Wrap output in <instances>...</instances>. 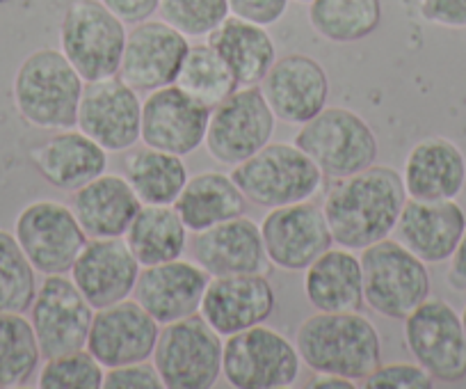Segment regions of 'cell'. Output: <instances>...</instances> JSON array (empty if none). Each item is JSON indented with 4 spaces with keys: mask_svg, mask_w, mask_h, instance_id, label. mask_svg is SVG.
Here are the masks:
<instances>
[{
    "mask_svg": "<svg viewBox=\"0 0 466 389\" xmlns=\"http://www.w3.org/2000/svg\"><path fill=\"white\" fill-rule=\"evenodd\" d=\"M464 227L466 213L455 200L423 202L407 198L393 234L420 261L443 263L455 252Z\"/></svg>",
    "mask_w": 466,
    "mask_h": 389,
    "instance_id": "24",
    "label": "cell"
},
{
    "mask_svg": "<svg viewBox=\"0 0 466 389\" xmlns=\"http://www.w3.org/2000/svg\"><path fill=\"white\" fill-rule=\"evenodd\" d=\"M369 389H432L434 378L419 364V362H393L380 364L369 378L364 380Z\"/></svg>",
    "mask_w": 466,
    "mask_h": 389,
    "instance_id": "39",
    "label": "cell"
},
{
    "mask_svg": "<svg viewBox=\"0 0 466 389\" xmlns=\"http://www.w3.org/2000/svg\"><path fill=\"white\" fill-rule=\"evenodd\" d=\"M76 128L98 142L107 154L133 149L142 131L140 92L119 76L85 83Z\"/></svg>",
    "mask_w": 466,
    "mask_h": 389,
    "instance_id": "14",
    "label": "cell"
},
{
    "mask_svg": "<svg viewBox=\"0 0 466 389\" xmlns=\"http://www.w3.org/2000/svg\"><path fill=\"white\" fill-rule=\"evenodd\" d=\"M160 323L133 298L94 312L87 351L103 369L151 360Z\"/></svg>",
    "mask_w": 466,
    "mask_h": 389,
    "instance_id": "18",
    "label": "cell"
},
{
    "mask_svg": "<svg viewBox=\"0 0 466 389\" xmlns=\"http://www.w3.org/2000/svg\"><path fill=\"white\" fill-rule=\"evenodd\" d=\"M304 272V296L316 312H360L364 305L361 259L352 250L329 248Z\"/></svg>",
    "mask_w": 466,
    "mask_h": 389,
    "instance_id": "28",
    "label": "cell"
},
{
    "mask_svg": "<svg viewBox=\"0 0 466 389\" xmlns=\"http://www.w3.org/2000/svg\"><path fill=\"white\" fill-rule=\"evenodd\" d=\"M163 380H160L158 371H156L154 362H133V364L115 366V369H106V378H103V389H160Z\"/></svg>",
    "mask_w": 466,
    "mask_h": 389,
    "instance_id": "40",
    "label": "cell"
},
{
    "mask_svg": "<svg viewBox=\"0 0 466 389\" xmlns=\"http://www.w3.org/2000/svg\"><path fill=\"white\" fill-rule=\"evenodd\" d=\"M127 24L101 0H74L60 24V51L85 83L116 76L127 46Z\"/></svg>",
    "mask_w": 466,
    "mask_h": 389,
    "instance_id": "7",
    "label": "cell"
},
{
    "mask_svg": "<svg viewBox=\"0 0 466 389\" xmlns=\"http://www.w3.org/2000/svg\"><path fill=\"white\" fill-rule=\"evenodd\" d=\"M174 85H178L183 92L190 94L192 99H197L199 104L208 106L210 110L240 87L227 62L208 42L187 48Z\"/></svg>",
    "mask_w": 466,
    "mask_h": 389,
    "instance_id": "34",
    "label": "cell"
},
{
    "mask_svg": "<svg viewBox=\"0 0 466 389\" xmlns=\"http://www.w3.org/2000/svg\"><path fill=\"white\" fill-rule=\"evenodd\" d=\"M258 227L268 261L279 271H307L334 245L325 211L311 200L270 209Z\"/></svg>",
    "mask_w": 466,
    "mask_h": 389,
    "instance_id": "15",
    "label": "cell"
},
{
    "mask_svg": "<svg viewBox=\"0 0 466 389\" xmlns=\"http://www.w3.org/2000/svg\"><path fill=\"white\" fill-rule=\"evenodd\" d=\"M174 209L186 222L187 231H204L208 227L227 222L231 218L245 216L248 198L233 181L231 174L224 172H199L187 177L181 195L174 202Z\"/></svg>",
    "mask_w": 466,
    "mask_h": 389,
    "instance_id": "30",
    "label": "cell"
},
{
    "mask_svg": "<svg viewBox=\"0 0 466 389\" xmlns=\"http://www.w3.org/2000/svg\"><path fill=\"white\" fill-rule=\"evenodd\" d=\"M208 282L210 275L199 263L174 259L156 266H142L131 298L160 325H167L199 314Z\"/></svg>",
    "mask_w": 466,
    "mask_h": 389,
    "instance_id": "22",
    "label": "cell"
},
{
    "mask_svg": "<svg viewBox=\"0 0 466 389\" xmlns=\"http://www.w3.org/2000/svg\"><path fill=\"white\" fill-rule=\"evenodd\" d=\"M187 168L183 156L169 151L142 147L124 159V179L142 204H174L187 181Z\"/></svg>",
    "mask_w": 466,
    "mask_h": 389,
    "instance_id": "32",
    "label": "cell"
},
{
    "mask_svg": "<svg viewBox=\"0 0 466 389\" xmlns=\"http://www.w3.org/2000/svg\"><path fill=\"white\" fill-rule=\"evenodd\" d=\"M405 346L434 378L457 384L466 378V333L461 316L441 298H428L402 321Z\"/></svg>",
    "mask_w": 466,
    "mask_h": 389,
    "instance_id": "11",
    "label": "cell"
},
{
    "mask_svg": "<svg viewBox=\"0 0 466 389\" xmlns=\"http://www.w3.org/2000/svg\"><path fill=\"white\" fill-rule=\"evenodd\" d=\"M275 305V289L266 272L224 275L210 277L199 314L219 337H231L266 323Z\"/></svg>",
    "mask_w": 466,
    "mask_h": 389,
    "instance_id": "20",
    "label": "cell"
},
{
    "mask_svg": "<svg viewBox=\"0 0 466 389\" xmlns=\"http://www.w3.org/2000/svg\"><path fill=\"white\" fill-rule=\"evenodd\" d=\"M30 160L57 190H78L107 168V151L80 128H62L30 151Z\"/></svg>",
    "mask_w": 466,
    "mask_h": 389,
    "instance_id": "26",
    "label": "cell"
},
{
    "mask_svg": "<svg viewBox=\"0 0 466 389\" xmlns=\"http://www.w3.org/2000/svg\"><path fill=\"white\" fill-rule=\"evenodd\" d=\"M3 3H7V0H0V5H3Z\"/></svg>",
    "mask_w": 466,
    "mask_h": 389,
    "instance_id": "48",
    "label": "cell"
},
{
    "mask_svg": "<svg viewBox=\"0 0 466 389\" xmlns=\"http://www.w3.org/2000/svg\"><path fill=\"white\" fill-rule=\"evenodd\" d=\"M275 127L277 118L261 87H238L210 110L204 145L218 163L236 168L272 142Z\"/></svg>",
    "mask_w": 466,
    "mask_h": 389,
    "instance_id": "10",
    "label": "cell"
},
{
    "mask_svg": "<svg viewBox=\"0 0 466 389\" xmlns=\"http://www.w3.org/2000/svg\"><path fill=\"white\" fill-rule=\"evenodd\" d=\"M295 3H311V0H295Z\"/></svg>",
    "mask_w": 466,
    "mask_h": 389,
    "instance_id": "47",
    "label": "cell"
},
{
    "mask_svg": "<svg viewBox=\"0 0 466 389\" xmlns=\"http://www.w3.org/2000/svg\"><path fill=\"white\" fill-rule=\"evenodd\" d=\"M190 42L169 24L160 21H142L133 26L127 35L122 65L116 76L136 92H154V89L174 85L178 69L183 65Z\"/></svg>",
    "mask_w": 466,
    "mask_h": 389,
    "instance_id": "17",
    "label": "cell"
},
{
    "mask_svg": "<svg viewBox=\"0 0 466 389\" xmlns=\"http://www.w3.org/2000/svg\"><path fill=\"white\" fill-rule=\"evenodd\" d=\"M71 209L87 239H122L142 202L127 179L103 172L74 190Z\"/></svg>",
    "mask_w": 466,
    "mask_h": 389,
    "instance_id": "27",
    "label": "cell"
},
{
    "mask_svg": "<svg viewBox=\"0 0 466 389\" xmlns=\"http://www.w3.org/2000/svg\"><path fill=\"white\" fill-rule=\"evenodd\" d=\"M101 3L127 26H136L151 19L160 5V0H101Z\"/></svg>",
    "mask_w": 466,
    "mask_h": 389,
    "instance_id": "43",
    "label": "cell"
},
{
    "mask_svg": "<svg viewBox=\"0 0 466 389\" xmlns=\"http://www.w3.org/2000/svg\"><path fill=\"white\" fill-rule=\"evenodd\" d=\"M420 16L443 28H466V0H420Z\"/></svg>",
    "mask_w": 466,
    "mask_h": 389,
    "instance_id": "42",
    "label": "cell"
},
{
    "mask_svg": "<svg viewBox=\"0 0 466 389\" xmlns=\"http://www.w3.org/2000/svg\"><path fill=\"white\" fill-rule=\"evenodd\" d=\"M231 15L258 26H275L289 10V0H228Z\"/></svg>",
    "mask_w": 466,
    "mask_h": 389,
    "instance_id": "41",
    "label": "cell"
},
{
    "mask_svg": "<svg viewBox=\"0 0 466 389\" xmlns=\"http://www.w3.org/2000/svg\"><path fill=\"white\" fill-rule=\"evenodd\" d=\"M361 275L364 305L384 319L405 321L430 298L428 263L391 236L361 250Z\"/></svg>",
    "mask_w": 466,
    "mask_h": 389,
    "instance_id": "5",
    "label": "cell"
},
{
    "mask_svg": "<svg viewBox=\"0 0 466 389\" xmlns=\"http://www.w3.org/2000/svg\"><path fill=\"white\" fill-rule=\"evenodd\" d=\"M405 202L402 174L389 165H370L350 177L331 179L322 211L336 245L364 250L393 234Z\"/></svg>",
    "mask_w": 466,
    "mask_h": 389,
    "instance_id": "1",
    "label": "cell"
},
{
    "mask_svg": "<svg viewBox=\"0 0 466 389\" xmlns=\"http://www.w3.org/2000/svg\"><path fill=\"white\" fill-rule=\"evenodd\" d=\"M37 289V271L16 236L0 230V312H30Z\"/></svg>",
    "mask_w": 466,
    "mask_h": 389,
    "instance_id": "36",
    "label": "cell"
},
{
    "mask_svg": "<svg viewBox=\"0 0 466 389\" xmlns=\"http://www.w3.org/2000/svg\"><path fill=\"white\" fill-rule=\"evenodd\" d=\"M299 360L316 374L366 380L382 364V337L361 312H316L295 333Z\"/></svg>",
    "mask_w": 466,
    "mask_h": 389,
    "instance_id": "2",
    "label": "cell"
},
{
    "mask_svg": "<svg viewBox=\"0 0 466 389\" xmlns=\"http://www.w3.org/2000/svg\"><path fill=\"white\" fill-rule=\"evenodd\" d=\"M258 87L275 118L293 127H302L322 113L329 99V76L325 67L302 53L277 57Z\"/></svg>",
    "mask_w": 466,
    "mask_h": 389,
    "instance_id": "19",
    "label": "cell"
},
{
    "mask_svg": "<svg viewBox=\"0 0 466 389\" xmlns=\"http://www.w3.org/2000/svg\"><path fill=\"white\" fill-rule=\"evenodd\" d=\"M295 145L318 165L327 179L361 172L378 160V136L361 115L350 108H325L302 124Z\"/></svg>",
    "mask_w": 466,
    "mask_h": 389,
    "instance_id": "6",
    "label": "cell"
},
{
    "mask_svg": "<svg viewBox=\"0 0 466 389\" xmlns=\"http://www.w3.org/2000/svg\"><path fill=\"white\" fill-rule=\"evenodd\" d=\"M402 183L407 198L411 200H423V202L457 200L466 186L464 154L448 138H423L407 154Z\"/></svg>",
    "mask_w": 466,
    "mask_h": 389,
    "instance_id": "25",
    "label": "cell"
},
{
    "mask_svg": "<svg viewBox=\"0 0 466 389\" xmlns=\"http://www.w3.org/2000/svg\"><path fill=\"white\" fill-rule=\"evenodd\" d=\"M15 236L33 268L42 275H69L87 234L74 209L56 200H37L21 209Z\"/></svg>",
    "mask_w": 466,
    "mask_h": 389,
    "instance_id": "12",
    "label": "cell"
},
{
    "mask_svg": "<svg viewBox=\"0 0 466 389\" xmlns=\"http://www.w3.org/2000/svg\"><path fill=\"white\" fill-rule=\"evenodd\" d=\"M106 369L87 351L65 353L48 357L37 375V387L42 389H103Z\"/></svg>",
    "mask_w": 466,
    "mask_h": 389,
    "instance_id": "37",
    "label": "cell"
},
{
    "mask_svg": "<svg viewBox=\"0 0 466 389\" xmlns=\"http://www.w3.org/2000/svg\"><path fill=\"white\" fill-rule=\"evenodd\" d=\"M382 21L380 0H311L309 24L320 37L334 44L361 42Z\"/></svg>",
    "mask_w": 466,
    "mask_h": 389,
    "instance_id": "33",
    "label": "cell"
},
{
    "mask_svg": "<svg viewBox=\"0 0 466 389\" xmlns=\"http://www.w3.org/2000/svg\"><path fill=\"white\" fill-rule=\"evenodd\" d=\"M142 266L122 239H87L69 277L94 310H103L133 296Z\"/></svg>",
    "mask_w": 466,
    "mask_h": 389,
    "instance_id": "21",
    "label": "cell"
},
{
    "mask_svg": "<svg viewBox=\"0 0 466 389\" xmlns=\"http://www.w3.org/2000/svg\"><path fill=\"white\" fill-rule=\"evenodd\" d=\"M224 337L195 314L160 328L154 348L156 371L167 389H210L222 375Z\"/></svg>",
    "mask_w": 466,
    "mask_h": 389,
    "instance_id": "8",
    "label": "cell"
},
{
    "mask_svg": "<svg viewBox=\"0 0 466 389\" xmlns=\"http://www.w3.org/2000/svg\"><path fill=\"white\" fill-rule=\"evenodd\" d=\"M299 353L289 337L268 325L224 337L222 375L236 389H286L299 378Z\"/></svg>",
    "mask_w": 466,
    "mask_h": 389,
    "instance_id": "9",
    "label": "cell"
},
{
    "mask_svg": "<svg viewBox=\"0 0 466 389\" xmlns=\"http://www.w3.org/2000/svg\"><path fill=\"white\" fill-rule=\"evenodd\" d=\"M210 108L192 99L178 85H165L142 101V145L187 156L204 145Z\"/></svg>",
    "mask_w": 466,
    "mask_h": 389,
    "instance_id": "16",
    "label": "cell"
},
{
    "mask_svg": "<svg viewBox=\"0 0 466 389\" xmlns=\"http://www.w3.org/2000/svg\"><path fill=\"white\" fill-rule=\"evenodd\" d=\"M160 19L187 39L208 37L228 15V0H160Z\"/></svg>",
    "mask_w": 466,
    "mask_h": 389,
    "instance_id": "38",
    "label": "cell"
},
{
    "mask_svg": "<svg viewBox=\"0 0 466 389\" xmlns=\"http://www.w3.org/2000/svg\"><path fill=\"white\" fill-rule=\"evenodd\" d=\"M94 307L66 275H44L30 307V323L44 360L87 348Z\"/></svg>",
    "mask_w": 466,
    "mask_h": 389,
    "instance_id": "13",
    "label": "cell"
},
{
    "mask_svg": "<svg viewBox=\"0 0 466 389\" xmlns=\"http://www.w3.org/2000/svg\"><path fill=\"white\" fill-rule=\"evenodd\" d=\"M140 266L181 259L187 245V227L174 204H142L131 227L124 234Z\"/></svg>",
    "mask_w": 466,
    "mask_h": 389,
    "instance_id": "31",
    "label": "cell"
},
{
    "mask_svg": "<svg viewBox=\"0 0 466 389\" xmlns=\"http://www.w3.org/2000/svg\"><path fill=\"white\" fill-rule=\"evenodd\" d=\"M85 80L65 53L56 48L33 51L19 65L12 83L16 113L44 131L74 128Z\"/></svg>",
    "mask_w": 466,
    "mask_h": 389,
    "instance_id": "3",
    "label": "cell"
},
{
    "mask_svg": "<svg viewBox=\"0 0 466 389\" xmlns=\"http://www.w3.org/2000/svg\"><path fill=\"white\" fill-rule=\"evenodd\" d=\"M206 39L222 56L240 87L261 85L277 60L275 39L270 37L266 26L236 15H228Z\"/></svg>",
    "mask_w": 466,
    "mask_h": 389,
    "instance_id": "29",
    "label": "cell"
},
{
    "mask_svg": "<svg viewBox=\"0 0 466 389\" xmlns=\"http://www.w3.org/2000/svg\"><path fill=\"white\" fill-rule=\"evenodd\" d=\"M360 383H355V380L350 378H343V375H334V374H316V378L309 383V387L313 389H325V387H336V389H352L357 387Z\"/></svg>",
    "mask_w": 466,
    "mask_h": 389,
    "instance_id": "45",
    "label": "cell"
},
{
    "mask_svg": "<svg viewBox=\"0 0 466 389\" xmlns=\"http://www.w3.org/2000/svg\"><path fill=\"white\" fill-rule=\"evenodd\" d=\"M231 177L248 202L268 211L307 202L320 192L325 181V174L295 142H268L252 159L236 165Z\"/></svg>",
    "mask_w": 466,
    "mask_h": 389,
    "instance_id": "4",
    "label": "cell"
},
{
    "mask_svg": "<svg viewBox=\"0 0 466 389\" xmlns=\"http://www.w3.org/2000/svg\"><path fill=\"white\" fill-rule=\"evenodd\" d=\"M448 261H451V268H448V282H451V286L457 291H466V227L455 252H452V257Z\"/></svg>",
    "mask_w": 466,
    "mask_h": 389,
    "instance_id": "44",
    "label": "cell"
},
{
    "mask_svg": "<svg viewBox=\"0 0 466 389\" xmlns=\"http://www.w3.org/2000/svg\"><path fill=\"white\" fill-rule=\"evenodd\" d=\"M42 362L33 323L19 312H0V389L24 387Z\"/></svg>",
    "mask_w": 466,
    "mask_h": 389,
    "instance_id": "35",
    "label": "cell"
},
{
    "mask_svg": "<svg viewBox=\"0 0 466 389\" xmlns=\"http://www.w3.org/2000/svg\"><path fill=\"white\" fill-rule=\"evenodd\" d=\"M461 325H464V333H466V307L464 312H461Z\"/></svg>",
    "mask_w": 466,
    "mask_h": 389,
    "instance_id": "46",
    "label": "cell"
},
{
    "mask_svg": "<svg viewBox=\"0 0 466 389\" xmlns=\"http://www.w3.org/2000/svg\"><path fill=\"white\" fill-rule=\"evenodd\" d=\"M192 257L210 277L266 272L270 263L261 227L245 216L197 231L192 239Z\"/></svg>",
    "mask_w": 466,
    "mask_h": 389,
    "instance_id": "23",
    "label": "cell"
}]
</instances>
